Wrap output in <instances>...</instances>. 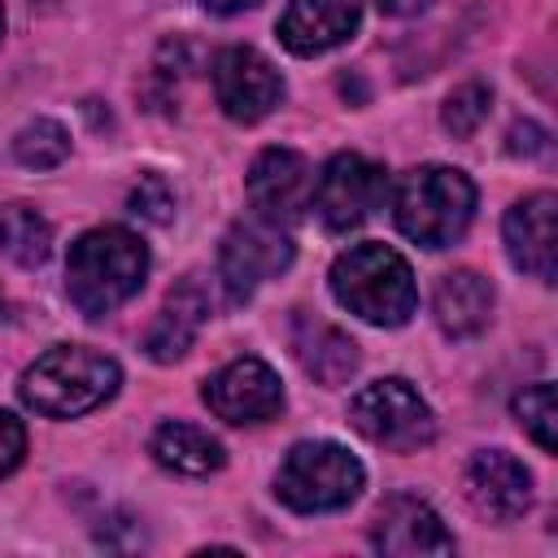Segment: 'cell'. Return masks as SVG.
<instances>
[{
    "label": "cell",
    "mask_w": 558,
    "mask_h": 558,
    "mask_svg": "<svg viewBox=\"0 0 558 558\" xmlns=\"http://www.w3.org/2000/svg\"><path fill=\"white\" fill-rule=\"evenodd\" d=\"M148 275V248L126 227H96L70 244L65 292L87 318H105L126 305Z\"/></svg>",
    "instance_id": "cell-1"
},
{
    "label": "cell",
    "mask_w": 558,
    "mask_h": 558,
    "mask_svg": "<svg viewBox=\"0 0 558 558\" xmlns=\"http://www.w3.org/2000/svg\"><path fill=\"white\" fill-rule=\"evenodd\" d=\"M122 384V371L113 357L83 349V344H52L48 353H39L17 392L35 414L48 418H78L96 405H105Z\"/></svg>",
    "instance_id": "cell-2"
},
{
    "label": "cell",
    "mask_w": 558,
    "mask_h": 558,
    "mask_svg": "<svg viewBox=\"0 0 558 558\" xmlns=\"http://www.w3.org/2000/svg\"><path fill=\"white\" fill-rule=\"evenodd\" d=\"M331 296L375 327H401L418 305L414 270L388 244H353L340 253L331 266Z\"/></svg>",
    "instance_id": "cell-3"
},
{
    "label": "cell",
    "mask_w": 558,
    "mask_h": 558,
    "mask_svg": "<svg viewBox=\"0 0 558 558\" xmlns=\"http://www.w3.org/2000/svg\"><path fill=\"white\" fill-rule=\"evenodd\" d=\"M392 214L405 240L423 248H449L475 218V183L453 166H418L401 174Z\"/></svg>",
    "instance_id": "cell-4"
},
{
    "label": "cell",
    "mask_w": 558,
    "mask_h": 558,
    "mask_svg": "<svg viewBox=\"0 0 558 558\" xmlns=\"http://www.w3.org/2000/svg\"><path fill=\"white\" fill-rule=\"evenodd\" d=\"M366 484L362 462L336 445V440H301L288 449L279 475H275V493L288 510L296 514H327V510H344Z\"/></svg>",
    "instance_id": "cell-5"
},
{
    "label": "cell",
    "mask_w": 558,
    "mask_h": 558,
    "mask_svg": "<svg viewBox=\"0 0 558 558\" xmlns=\"http://www.w3.org/2000/svg\"><path fill=\"white\" fill-rule=\"evenodd\" d=\"M349 423L362 432L371 445L392 449V453H414L432 445L436 418L427 401L405 384V379H375L349 401Z\"/></svg>",
    "instance_id": "cell-6"
},
{
    "label": "cell",
    "mask_w": 558,
    "mask_h": 558,
    "mask_svg": "<svg viewBox=\"0 0 558 558\" xmlns=\"http://www.w3.org/2000/svg\"><path fill=\"white\" fill-rule=\"evenodd\" d=\"M292 266V240L279 222L253 214V218H240L227 240H222V253H218V275L227 283V296L231 301H248L266 279L283 275Z\"/></svg>",
    "instance_id": "cell-7"
},
{
    "label": "cell",
    "mask_w": 558,
    "mask_h": 558,
    "mask_svg": "<svg viewBox=\"0 0 558 558\" xmlns=\"http://www.w3.org/2000/svg\"><path fill=\"white\" fill-rule=\"evenodd\" d=\"M384 196H388V174L379 161L362 153H336L314 183V209L327 231L362 227L384 205Z\"/></svg>",
    "instance_id": "cell-8"
},
{
    "label": "cell",
    "mask_w": 558,
    "mask_h": 558,
    "mask_svg": "<svg viewBox=\"0 0 558 558\" xmlns=\"http://www.w3.org/2000/svg\"><path fill=\"white\" fill-rule=\"evenodd\" d=\"M214 96H218L227 118L262 122L283 100V78L257 48L231 44L214 57Z\"/></svg>",
    "instance_id": "cell-9"
},
{
    "label": "cell",
    "mask_w": 558,
    "mask_h": 558,
    "mask_svg": "<svg viewBox=\"0 0 558 558\" xmlns=\"http://www.w3.org/2000/svg\"><path fill=\"white\" fill-rule=\"evenodd\" d=\"M205 405L222 423H266L283 405V384L262 357H235L205 384Z\"/></svg>",
    "instance_id": "cell-10"
},
{
    "label": "cell",
    "mask_w": 558,
    "mask_h": 558,
    "mask_svg": "<svg viewBox=\"0 0 558 558\" xmlns=\"http://www.w3.org/2000/svg\"><path fill=\"white\" fill-rule=\"evenodd\" d=\"M248 201H253V214H262L279 227L301 218V209H310V201H314L310 161L292 148L257 153V161L248 166Z\"/></svg>",
    "instance_id": "cell-11"
},
{
    "label": "cell",
    "mask_w": 558,
    "mask_h": 558,
    "mask_svg": "<svg viewBox=\"0 0 558 558\" xmlns=\"http://www.w3.org/2000/svg\"><path fill=\"white\" fill-rule=\"evenodd\" d=\"M371 545L379 554H397V558L453 554V536L445 532L440 514L410 493H392L388 501H379V510L371 519Z\"/></svg>",
    "instance_id": "cell-12"
},
{
    "label": "cell",
    "mask_w": 558,
    "mask_h": 558,
    "mask_svg": "<svg viewBox=\"0 0 558 558\" xmlns=\"http://www.w3.org/2000/svg\"><path fill=\"white\" fill-rule=\"evenodd\" d=\"M554 222H558V196L554 192H532L519 205H510L506 227H501L514 270H523L541 283H554V248H558Z\"/></svg>",
    "instance_id": "cell-13"
},
{
    "label": "cell",
    "mask_w": 558,
    "mask_h": 558,
    "mask_svg": "<svg viewBox=\"0 0 558 558\" xmlns=\"http://www.w3.org/2000/svg\"><path fill=\"white\" fill-rule=\"evenodd\" d=\"M466 497L484 519L510 523L532 506V475L506 449H480L466 462Z\"/></svg>",
    "instance_id": "cell-14"
},
{
    "label": "cell",
    "mask_w": 558,
    "mask_h": 558,
    "mask_svg": "<svg viewBox=\"0 0 558 558\" xmlns=\"http://www.w3.org/2000/svg\"><path fill=\"white\" fill-rule=\"evenodd\" d=\"M357 31V0H288L279 39L296 57H318Z\"/></svg>",
    "instance_id": "cell-15"
},
{
    "label": "cell",
    "mask_w": 558,
    "mask_h": 558,
    "mask_svg": "<svg viewBox=\"0 0 558 558\" xmlns=\"http://www.w3.org/2000/svg\"><path fill=\"white\" fill-rule=\"evenodd\" d=\"M205 318H209V292H205L201 275H187L179 288H170L161 314L153 318V327L144 336L148 357L153 362H179L192 349V340L205 327Z\"/></svg>",
    "instance_id": "cell-16"
},
{
    "label": "cell",
    "mask_w": 558,
    "mask_h": 558,
    "mask_svg": "<svg viewBox=\"0 0 558 558\" xmlns=\"http://www.w3.org/2000/svg\"><path fill=\"white\" fill-rule=\"evenodd\" d=\"M432 310H436V323H440L445 336H453V340L480 336L488 327V318H493V288L475 270H449L436 283Z\"/></svg>",
    "instance_id": "cell-17"
},
{
    "label": "cell",
    "mask_w": 558,
    "mask_h": 558,
    "mask_svg": "<svg viewBox=\"0 0 558 558\" xmlns=\"http://www.w3.org/2000/svg\"><path fill=\"white\" fill-rule=\"evenodd\" d=\"M292 349H296V362L327 388L336 384H349L353 371H357V344L331 327V323H318V318H296V331H292Z\"/></svg>",
    "instance_id": "cell-18"
},
{
    "label": "cell",
    "mask_w": 558,
    "mask_h": 558,
    "mask_svg": "<svg viewBox=\"0 0 558 558\" xmlns=\"http://www.w3.org/2000/svg\"><path fill=\"white\" fill-rule=\"evenodd\" d=\"M153 458L166 466V471H179V475H209V471H218L222 462H227V453H222V445L205 432V427H196V423H161L157 432H153Z\"/></svg>",
    "instance_id": "cell-19"
},
{
    "label": "cell",
    "mask_w": 558,
    "mask_h": 558,
    "mask_svg": "<svg viewBox=\"0 0 558 558\" xmlns=\"http://www.w3.org/2000/svg\"><path fill=\"white\" fill-rule=\"evenodd\" d=\"M0 253L17 266H44L52 253V227L31 205H4L0 209Z\"/></svg>",
    "instance_id": "cell-20"
},
{
    "label": "cell",
    "mask_w": 558,
    "mask_h": 558,
    "mask_svg": "<svg viewBox=\"0 0 558 558\" xmlns=\"http://www.w3.org/2000/svg\"><path fill=\"white\" fill-rule=\"evenodd\" d=\"M65 153H70V135L52 118H35L13 135V157L31 170H52L65 161Z\"/></svg>",
    "instance_id": "cell-21"
},
{
    "label": "cell",
    "mask_w": 558,
    "mask_h": 558,
    "mask_svg": "<svg viewBox=\"0 0 558 558\" xmlns=\"http://www.w3.org/2000/svg\"><path fill=\"white\" fill-rule=\"evenodd\" d=\"M514 418L523 423V432L545 449L554 453L558 449V397H554V384H532L514 397Z\"/></svg>",
    "instance_id": "cell-22"
},
{
    "label": "cell",
    "mask_w": 558,
    "mask_h": 558,
    "mask_svg": "<svg viewBox=\"0 0 558 558\" xmlns=\"http://www.w3.org/2000/svg\"><path fill=\"white\" fill-rule=\"evenodd\" d=\"M488 105H493V92H488L484 83H462V87L445 100V126H449L458 140H466V135H475L480 122L488 118Z\"/></svg>",
    "instance_id": "cell-23"
},
{
    "label": "cell",
    "mask_w": 558,
    "mask_h": 558,
    "mask_svg": "<svg viewBox=\"0 0 558 558\" xmlns=\"http://www.w3.org/2000/svg\"><path fill=\"white\" fill-rule=\"evenodd\" d=\"M126 205H131V214H140V218H148V222H170V214H174V192H170V183H166L161 174H144Z\"/></svg>",
    "instance_id": "cell-24"
},
{
    "label": "cell",
    "mask_w": 558,
    "mask_h": 558,
    "mask_svg": "<svg viewBox=\"0 0 558 558\" xmlns=\"http://www.w3.org/2000/svg\"><path fill=\"white\" fill-rule=\"evenodd\" d=\"M26 453V427L9 410H0V475H9Z\"/></svg>",
    "instance_id": "cell-25"
},
{
    "label": "cell",
    "mask_w": 558,
    "mask_h": 558,
    "mask_svg": "<svg viewBox=\"0 0 558 558\" xmlns=\"http://www.w3.org/2000/svg\"><path fill=\"white\" fill-rule=\"evenodd\" d=\"M209 13H240V9H253L257 0H201Z\"/></svg>",
    "instance_id": "cell-26"
},
{
    "label": "cell",
    "mask_w": 558,
    "mask_h": 558,
    "mask_svg": "<svg viewBox=\"0 0 558 558\" xmlns=\"http://www.w3.org/2000/svg\"><path fill=\"white\" fill-rule=\"evenodd\" d=\"M0 35H4V9H0Z\"/></svg>",
    "instance_id": "cell-27"
}]
</instances>
